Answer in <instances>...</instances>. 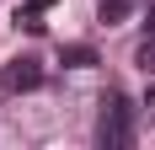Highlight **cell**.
I'll use <instances>...</instances> for the list:
<instances>
[{
    "mask_svg": "<svg viewBox=\"0 0 155 150\" xmlns=\"http://www.w3.org/2000/svg\"><path fill=\"white\" fill-rule=\"evenodd\" d=\"M96 145H107V150H123V145H134V118H128V102H123V97H102Z\"/></svg>",
    "mask_w": 155,
    "mask_h": 150,
    "instance_id": "obj_1",
    "label": "cell"
},
{
    "mask_svg": "<svg viewBox=\"0 0 155 150\" xmlns=\"http://www.w3.org/2000/svg\"><path fill=\"white\" fill-rule=\"evenodd\" d=\"M59 64H70V70H91V64H96V48H91V43H64V48H59Z\"/></svg>",
    "mask_w": 155,
    "mask_h": 150,
    "instance_id": "obj_3",
    "label": "cell"
},
{
    "mask_svg": "<svg viewBox=\"0 0 155 150\" xmlns=\"http://www.w3.org/2000/svg\"><path fill=\"white\" fill-rule=\"evenodd\" d=\"M43 86V59H32V54H16L5 70H0V91H38Z\"/></svg>",
    "mask_w": 155,
    "mask_h": 150,
    "instance_id": "obj_2",
    "label": "cell"
},
{
    "mask_svg": "<svg viewBox=\"0 0 155 150\" xmlns=\"http://www.w3.org/2000/svg\"><path fill=\"white\" fill-rule=\"evenodd\" d=\"M134 59H139V70H144V75L155 80V32H150V38L139 43V54H134Z\"/></svg>",
    "mask_w": 155,
    "mask_h": 150,
    "instance_id": "obj_5",
    "label": "cell"
},
{
    "mask_svg": "<svg viewBox=\"0 0 155 150\" xmlns=\"http://www.w3.org/2000/svg\"><path fill=\"white\" fill-rule=\"evenodd\" d=\"M128 16H134V0H96V22H107V27H118Z\"/></svg>",
    "mask_w": 155,
    "mask_h": 150,
    "instance_id": "obj_4",
    "label": "cell"
},
{
    "mask_svg": "<svg viewBox=\"0 0 155 150\" xmlns=\"http://www.w3.org/2000/svg\"><path fill=\"white\" fill-rule=\"evenodd\" d=\"M144 27H150V32H155V5H150V22H144Z\"/></svg>",
    "mask_w": 155,
    "mask_h": 150,
    "instance_id": "obj_6",
    "label": "cell"
}]
</instances>
